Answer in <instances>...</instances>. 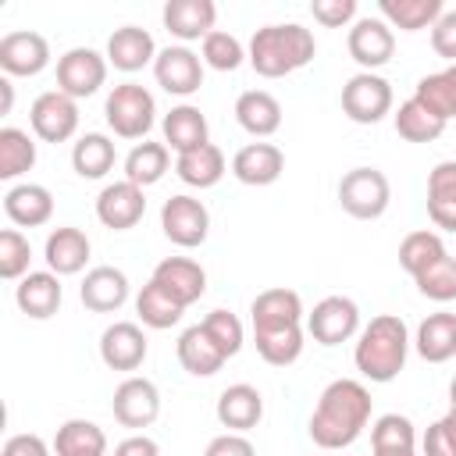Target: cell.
Here are the masks:
<instances>
[{
	"label": "cell",
	"mask_w": 456,
	"mask_h": 456,
	"mask_svg": "<svg viewBox=\"0 0 456 456\" xmlns=\"http://www.w3.org/2000/svg\"><path fill=\"white\" fill-rule=\"evenodd\" d=\"M367 420H370V392H367V385L353 381V378H338L321 392L306 431H310L314 445H321V449H346V445H353L360 438Z\"/></svg>",
	"instance_id": "1"
},
{
	"label": "cell",
	"mask_w": 456,
	"mask_h": 456,
	"mask_svg": "<svg viewBox=\"0 0 456 456\" xmlns=\"http://www.w3.org/2000/svg\"><path fill=\"white\" fill-rule=\"evenodd\" d=\"M203 456H256V449H253V442H249L246 435L224 431V435H217V438L207 442Z\"/></svg>",
	"instance_id": "50"
},
{
	"label": "cell",
	"mask_w": 456,
	"mask_h": 456,
	"mask_svg": "<svg viewBox=\"0 0 456 456\" xmlns=\"http://www.w3.org/2000/svg\"><path fill=\"white\" fill-rule=\"evenodd\" d=\"M146 331L135 321H114L100 335V360L110 370H139L146 360Z\"/></svg>",
	"instance_id": "16"
},
{
	"label": "cell",
	"mask_w": 456,
	"mask_h": 456,
	"mask_svg": "<svg viewBox=\"0 0 456 456\" xmlns=\"http://www.w3.org/2000/svg\"><path fill=\"white\" fill-rule=\"evenodd\" d=\"M135 314H139V321H142L146 328L164 331V328H171V324L182 321L185 306H182L178 299H171V296L150 278V281L139 289V296H135Z\"/></svg>",
	"instance_id": "38"
},
{
	"label": "cell",
	"mask_w": 456,
	"mask_h": 456,
	"mask_svg": "<svg viewBox=\"0 0 456 456\" xmlns=\"http://www.w3.org/2000/svg\"><path fill=\"white\" fill-rule=\"evenodd\" d=\"M306 331L321 346H338L349 342L360 331V306L349 296H324L310 314H306Z\"/></svg>",
	"instance_id": "10"
},
{
	"label": "cell",
	"mask_w": 456,
	"mask_h": 456,
	"mask_svg": "<svg viewBox=\"0 0 456 456\" xmlns=\"http://www.w3.org/2000/svg\"><path fill=\"white\" fill-rule=\"evenodd\" d=\"M420 452H424V456H456V445H452V438L445 435V428H442L438 420L424 431V438H420Z\"/></svg>",
	"instance_id": "52"
},
{
	"label": "cell",
	"mask_w": 456,
	"mask_h": 456,
	"mask_svg": "<svg viewBox=\"0 0 456 456\" xmlns=\"http://www.w3.org/2000/svg\"><path fill=\"white\" fill-rule=\"evenodd\" d=\"M4 214L18 224V228H39L53 217V192L39 182H21L11 185L4 196Z\"/></svg>",
	"instance_id": "25"
},
{
	"label": "cell",
	"mask_w": 456,
	"mask_h": 456,
	"mask_svg": "<svg viewBox=\"0 0 456 456\" xmlns=\"http://www.w3.org/2000/svg\"><path fill=\"white\" fill-rule=\"evenodd\" d=\"M413 96H417L428 110H435L442 121H452V118H456V64L424 75V78L417 82Z\"/></svg>",
	"instance_id": "39"
},
{
	"label": "cell",
	"mask_w": 456,
	"mask_h": 456,
	"mask_svg": "<svg viewBox=\"0 0 456 456\" xmlns=\"http://www.w3.org/2000/svg\"><path fill=\"white\" fill-rule=\"evenodd\" d=\"M78 299L86 310L93 314H114L125 306L128 299V274L121 267H110V264H100L93 271H86L82 285H78Z\"/></svg>",
	"instance_id": "17"
},
{
	"label": "cell",
	"mask_w": 456,
	"mask_h": 456,
	"mask_svg": "<svg viewBox=\"0 0 456 456\" xmlns=\"http://www.w3.org/2000/svg\"><path fill=\"white\" fill-rule=\"evenodd\" d=\"M61 299H64V289H61V278L53 271H28L18 289H14V303L25 317L32 321H46L61 310Z\"/></svg>",
	"instance_id": "21"
},
{
	"label": "cell",
	"mask_w": 456,
	"mask_h": 456,
	"mask_svg": "<svg viewBox=\"0 0 456 456\" xmlns=\"http://www.w3.org/2000/svg\"><path fill=\"white\" fill-rule=\"evenodd\" d=\"M0 93H4V103H0V114H11V103H14V86H11V78H7V75L0 78Z\"/></svg>",
	"instance_id": "54"
},
{
	"label": "cell",
	"mask_w": 456,
	"mask_h": 456,
	"mask_svg": "<svg viewBox=\"0 0 456 456\" xmlns=\"http://www.w3.org/2000/svg\"><path fill=\"white\" fill-rule=\"evenodd\" d=\"M253 342H256V353L264 356V363L289 367L303 353V328L289 324V328H274V331H253Z\"/></svg>",
	"instance_id": "41"
},
{
	"label": "cell",
	"mask_w": 456,
	"mask_h": 456,
	"mask_svg": "<svg viewBox=\"0 0 456 456\" xmlns=\"http://www.w3.org/2000/svg\"><path fill=\"white\" fill-rule=\"evenodd\" d=\"M50 64V43L46 36L32 32V28H18L7 32L0 39V68L4 75H18V78H32Z\"/></svg>",
	"instance_id": "14"
},
{
	"label": "cell",
	"mask_w": 456,
	"mask_h": 456,
	"mask_svg": "<svg viewBox=\"0 0 456 456\" xmlns=\"http://www.w3.org/2000/svg\"><path fill=\"white\" fill-rule=\"evenodd\" d=\"M317 53V39L310 28H303L299 21H285V25H264L253 32L246 61L253 64L256 75L264 78H285L299 68H306Z\"/></svg>",
	"instance_id": "2"
},
{
	"label": "cell",
	"mask_w": 456,
	"mask_h": 456,
	"mask_svg": "<svg viewBox=\"0 0 456 456\" xmlns=\"http://www.w3.org/2000/svg\"><path fill=\"white\" fill-rule=\"evenodd\" d=\"M378 11H381V18H385L392 28H403V32L431 28V25L445 14L442 0H381Z\"/></svg>",
	"instance_id": "36"
},
{
	"label": "cell",
	"mask_w": 456,
	"mask_h": 456,
	"mask_svg": "<svg viewBox=\"0 0 456 456\" xmlns=\"http://www.w3.org/2000/svg\"><path fill=\"white\" fill-rule=\"evenodd\" d=\"M370 449L374 452H417V428L403 413H385L370 428Z\"/></svg>",
	"instance_id": "42"
},
{
	"label": "cell",
	"mask_w": 456,
	"mask_h": 456,
	"mask_svg": "<svg viewBox=\"0 0 456 456\" xmlns=\"http://www.w3.org/2000/svg\"><path fill=\"white\" fill-rule=\"evenodd\" d=\"M53 452L57 456H103L107 452V435H103L100 424H93L86 417H71L57 428Z\"/></svg>",
	"instance_id": "33"
},
{
	"label": "cell",
	"mask_w": 456,
	"mask_h": 456,
	"mask_svg": "<svg viewBox=\"0 0 456 456\" xmlns=\"http://www.w3.org/2000/svg\"><path fill=\"white\" fill-rule=\"evenodd\" d=\"M153 78L171 96H192L203 86V57L189 46H164L153 61Z\"/></svg>",
	"instance_id": "13"
},
{
	"label": "cell",
	"mask_w": 456,
	"mask_h": 456,
	"mask_svg": "<svg viewBox=\"0 0 456 456\" xmlns=\"http://www.w3.org/2000/svg\"><path fill=\"white\" fill-rule=\"evenodd\" d=\"M28 125L43 142H68L78 132V100L61 89H46L28 107Z\"/></svg>",
	"instance_id": "9"
},
{
	"label": "cell",
	"mask_w": 456,
	"mask_h": 456,
	"mask_svg": "<svg viewBox=\"0 0 456 456\" xmlns=\"http://www.w3.org/2000/svg\"><path fill=\"white\" fill-rule=\"evenodd\" d=\"M449 121H442L435 110H428L417 96L403 100L399 110H395V132L406 139V142H435L442 132H445Z\"/></svg>",
	"instance_id": "37"
},
{
	"label": "cell",
	"mask_w": 456,
	"mask_h": 456,
	"mask_svg": "<svg viewBox=\"0 0 456 456\" xmlns=\"http://www.w3.org/2000/svg\"><path fill=\"white\" fill-rule=\"evenodd\" d=\"M107 82V53H96L93 46H71L57 57V89L71 100H86L100 93Z\"/></svg>",
	"instance_id": "7"
},
{
	"label": "cell",
	"mask_w": 456,
	"mask_h": 456,
	"mask_svg": "<svg viewBox=\"0 0 456 456\" xmlns=\"http://www.w3.org/2000/svg\"><path fill=\"white\" fill-rule=\"evenodd\" d=\"M160 128H164V146H171L175 153H189V150L210 142V139H207V135H210V125H207L203 110L192 107V103L171 107V110L164 114Z\"/></svg>",
	"instance_id": "28"
},
{
	"label": "cell",
	"mask_w": 456,
	"mask_h": 456,
	"mask_svg": "<svg viewBox=\"0 0 456 456\" xmlns=\"http://www.w3.org/2000/svg\"><path fill=\"white\" fill-rule=\"evenodd\" d=\"M167 167H171V153H167V146L164 142H135L132 150H128V157H125V178L132 182V185H139V189H146V185H157L164 175H167Z\"/></svg>",
	"instance_id": "35"
},
{
	"label": "cell",
	"mask_w": 456,
	"mask_h": 456,
	"mask_svg": "<svg viewBox=\"0 0 456 456\" xmlns=\"http://www.w3.org/2000/svg\"><path fill=\"white\" fill-rule=\"evenodd\" d=\"M249 321L253 331H274V328H289L303 321V299L299 292L278 285V289H264L253 303H249Z\"/></svg>",
	"instance_id": "24"
},
{
	"label": "cell",
	"mask_w": 456,
	"mask_h": 456,
	"mask_svg": "<svg viewBox=\"0 0 456 456\" xmlns=\"http://www.w3.org/2000/svg\"><path fill=\"white\" fill-rule=\"evenodd\" d=\"M428 217L435 228L456 232V160H442L428 175Z\"/></svg>",
	"instance_id": "30"
},
{
	"label": "cell",
	"mask_w": 456,
	"mask_h": 456,
	"mask_svg": "<svg viewBox=\"0 0 456 456\" xmlns=\"http://www.w3.org/2000/svg\"><path fill=\"white\" fill-rule=\"evenodd\" d=\"M413 346L428 363H445L449 356H456V314L449 310L428 314L417 328Z\"/></svg>",
	"instance_id": "31"
},
{
	"label": "cell",
	"mask_w": 456,
	"mask_h": 456,
	"mask_svg": "<svg viewBox=\"0 0 456 456\" xmlns=\"http://www.w3.org/2000/svg\"><path fill=\"white\" fill-rule=\"evenodd\" d=\"M438 424L445 428V435H449V438H452V445H456V406H452V410H449V413H445Z\"/></svg>",
	"instance_id": "55"
},
{
	"label": "cell",
	"mask_w": 456,
	"mask_h": 456,
	"mask_svg": "<svg viewBox=\"0 0 456 456\" xmlns=\"http://www.w3.org/2000/svg\"><path fill=\"white\" fill-rule=\"evenodd\" d=\"M431 46H435L438 57H445L449 64H456V11H445L431 25Z\"/></svg>",
	"instance_id": "49"
},
{
	"label": "cell",
	"mask_w": 456,
	"mask_h": 456,
	"mask_svg": "<svg viewBox=\"0 0 456 456\" xmlns=\"http://www.w3.org/2000/svg\"><path fill=\"white\" fill-rule=\"evenodd\" d=\"M110 410H114V420L121 428H150L157 417H160V392L150 378H125L118 388H114V399H110Z\"/></svg>",
	"instance_id": "11"
},
{
	"label": "cell",
	"mask_w": 456,
	"mask_h": 456,
	"mask_svg": "<svg viewBox=\"0 0 456 456\" xmlns=\"http://www.w3.org/2000/svg\"><path fill=\"white\" fill-rule=\"evenodd\" d=\"M32 164H36V142H32V135L21 132V128H14V125L0 128V178L4 182H14L25 171H32Z\"/></svg>",
	"instance_id": "40"
},
{
	"label": "cell",
	"mask_w": 456,
	"mask_h": 456,
	"mask_svg": "<svg viewBox=\"0 0 456 456\" xmlns=\"http://www.w3.org/2000/svg\"><path fill=\"white\" fill-rule=\"evenodd\" d=\"M0 456H50V445H46L39 435L21 431V435H11V438L4 442V452H0Z\"/></svg>",
	"instance_id": "51"
},
{
	"label": "cell",
	"mask_w": 456,
	"mask_h": 456,
	"mask_svg": "<svg viewBox=\"0 0 456 456\" xmlns=\"http://www.w3.org/2000/svg\"><path fill=\"white\" fill-rule=\"evenodd\" d=\"M153 281L182 306H192L207 292V271L192 256H164L153 267Z\"/></svg>",
	"instance_id": "18"
},
{
	"label": "cell",
	"mask_w": 456,
	"mask_h": 456,
	"mask_svg": "<svg viewBox=\"0 0 456 456\" xmlns=\"http://www.w3.org/2000/svg\"><path fill=\"white\" fill-rule=\"evenodd\" d=\"M285 171V153L274 142H246L242 150H235L232 157V175L242 185H271L278 182Z\"/></svg>",
	"instance_id": "20"
},
{
	"label": "cell",
	"mask_w": 456,
	"mask_h": 456,
	"mask_svg": "<svg viewBox=\"0 0 456 456\" xmlns=\"http://www.w3.org/2000/svg\"><path fill=\"white\" fill-rule=\"evenodd\" d=\"M338 203L356 221H374L392 203V185L378 167H353L338 182Z\"/></svg>",
	"instance_id": "5"
},
{
	"label": "cell",
	"mask_w": 456,
	"mask_h": 456,
	"mask_svg": "<svg viewBox=\"0 0 456 456\" xmlns=\"http://www.w3.org/2000/svg\"><path fill=\"white\" fill-rule=\"evenodd\" d=\"M28 260H32V246L18 228H4L0 232V278L4 281H21L28 274Z\"/></svg>",
	"instance_id": "45"
},
{
	"label": "cell",
	"mask_w": 456,
	"mask_h": 456,
	"mask_svg": "<svg viewBox=\"0 0 456 456\" xmlns=\"http://www.w3.org/2000/svg\"><path fill=\"white\" fill-rule=\"evenodd\" d=\"M142 214H146V196L128 178L103 185L100 196H96V217H100L103 228L128 232V228H135L142 221Z\"/></svg>",
	"instance_id": "15"
},
{
	"label": "cell",
	"mask_w": 456,
	"mask_h": 456,
	"mask_svg": "<svg viewBox=\"0 0 456 456\" xmlns=\"http://www.w3.org/2000/svg\"><path fill=\"white\" fill-rule=\"evenodd\" d=\"M235 121H239L249 135L267 139V135H274V132L281 128V103H278V96L267 93V89H246V93H239V100H235Z\"/></svg>",
	"instance_id": "27"
},
{
	"label": "cell",
	"mask_w": 456,
	"mask_h": 456,
	"mask_svg": "<svg viewBox=\"0 0 456 456\" xmlns=\"http://www.w3.org/2000/svg\"><path fill=\"white\" fill-rule=\"evenodd\" d=\"M310 14H314V21H321L328 28H342V25L356 21V0H314Z\"/></svg>",
	"instance_id": "48"
},
{
	"label": "cell",
	"mask_w": 456,
	"mask_h": 456,
	"mask_svg": "<svg viewBox=\"0 0 456 456\" xmlns=\"http://www.w3.org/2000/svg\"><path fill=\"white\" fill-rule=\"evenodd\" d=\"M417 292L420 296H428V299H435V303H449V299H456V256H438L431 267H424L417 278Z\"/></svg>",
	"instance_id": "44"
},
{
	"label": "cell",
	"mask_w": 456,
	"mask_h": 456,
	"mask_svg": "<svg viewBox=\"0 0 456 456\" xmlns=\"http://www.w3.org/2000/svg\"><path fill=\"white\" fill-rule=\"evenodd\" d=\"M438 256H445V242L438 232L431 228H420V232H410L403 242H399V264L410 278H417L424 267H431Z\"/></svg>",
	"instance_id": "43"
},
{
	"label": "cell",
	"mask_w": 456,
	"mask_h": 456,
	"mask_svg": "<svg viewBox=\"0 0 456 456\" xmlns=\"http://www.w3.org/2000/svg\"><path fill=\"white\" fill-rule=\"evenodd\" d=\"M346 46H349V57L363 68V71H374V68H385L395 53V32L385 18H356L349 36H346Z\"/></svg>",
	"instance_id": "12"
},
{
	"label": "cell",
	"mask_w": 456,
	"mask_h": 456,
	"mask_svg": "<svg viewBox=\"0 0 456 456\" xmlns=\"http://www.w3.org/2000/svg\"><path fill=\"white\" fill-rule=\"evenodd\" d=\"M103 118L118 139H146V132L157 121V103L153 93L139 82H121L107 93Z\"/></svg>",
	"instance_id": "4"
},
{
	"label": "cell",
	"mask_w": 456,
	"mask_h": 456,
	"mask_svg": "<svg viewBox=\"0 0 456 456\" xmlns=\"http://www.w3.org/2000/svg\"><path fill=\"white\" fill-rule=\"evenodd\" d=\"M392 110V82L374 71H356L342 86V114L356 125H378Z\"/></svg>",
	"instance_id": "6"
},
{
	"label": "cell",
	"mask_w": 456,
	"mask_h": 456,
	"mask_svg": "<svg viewBox=\"0 0 456 456\" xmlns=\"http://www.w3.org/2000/svg\"><path fill=\"white\" fill-rule=\"evenodd\" d=\"M242 61H246V50H242V43L232 32L214 28L203 39V64L207 68H214V71H235Z\"/></svg>",
	"instance_id": "46"
},
{
	"label": "cell",
	"mask_w": 456,
	"mask_h": 456,
	"mask_svg": "<svg viewBox=\"0 0 456 456\" xmlns=\"http://www.w3.org/2000/svg\"><path fill=\"white\" fill-rule=\"evenodd\" d=\"M449 399H452V406H456V378H452V385H449Z\"/></svg>",
	"instance_id": "57"
},
{
	"label": "cell",
	"mask_w": 456,
	"mask_h": 456,
	"mask_svg": "<svg viewBox=\"0 0 456 456\" xmlns=\"http://www.w3.org/2000/svg\"><path fill=\"white\" fill-rule=\"evenodd\" d=\"M160 228H164V235L175 246L196 249L210 235V210L203 207V200L178 192V196L164 200V207H160Z\"/></svg>",
	"instance_id": "8"
},
{
	"label": "cell",
	"mask_w": 456,
	"mask_h": 456,
	"mask_svg": "<svg viewBox=\"0 0 456 456\" xmlns=\"http://www.w3.org/2000/svg\"><path fill=\"white\" fill-rule=\"evenodd\" d=\"M224 353L217 349V342L207 335L203 324H192L178 335V363L192 374V378H210L224 367Z\"/></svg>",
	"instance_id": "29"
},
{
	"label": "cell",
	"mask_w": 456,
	"mask_h": 456,
	"mask_svg": "<svg viewBox=\"0 0 456 456\" xmlns=\"http://www.w3.org/2000/svg\"><path fill=\"white\" fill-rule=\"evenodd\" d=\"M118 153H114V139L103 132H86L75 146H71V167L78 178H103L114 167Z\"/></svg>",
	"instance_id": "34"
},
{
	"label": "cell",
	"mask_w": 456,
	"mask_h": 456,
	"mask_svg": "<svg viewBox=\"0 0 456 456\" xmlns=\"http://www.w3.org/2000/svg\"><path fill=\"white\" fill-rule=\"evenodd\" d=\"M164 28L182 39V43H192V39H207L214 32V18H217V7L210 0H167L164 11Z\"/></svg>",
	"instance_id": "22"
},
{
	"label": "cell",
	"mask_w": 456,
	"mask_h": 456,
	"mask_svg": "<svg viewBox=\"0 0 456 456\" xmlns=\"http://www.w3.org/2000/svg\"><path fill=\"white\" fill-rule=\"evenodd\" d=\"M175 175H178L185 185H192V189H210V185H217V182L224 178V153H221L214 142L196 146V150H189V153H178Z\"/></svg>",
	"instance_id": "32"
},
{
	"label": "cell",
	"mask_w": 456,
	"mask_h": 456,
	"mask_svg": "<svg viewBox=\"0 0 456 456\" xmlns=\"http://www.w3.org/2000/svg\"><path fill=\"white\" fill-rule=\"evenodd\" d=\"M89 253H93L89 235H86L82 228H71V224L53 228V232L46 235V246H43L46 271H53L57 278H64V274H78V271L86 267Z\"/></svg>",
	"instance_id": "23"
},
{
	"label": "cell",
	"mask_w": 456,
	"mask_h": 456,
	"mask_svg": "<svg viewBox=\"0 0 456 456\" xmlns=\"http://www.w3.org/2000/svg\"><path fill=\"white\" fill-rule=\"evenodd\" d=\"M260 417H264V395L253 385L239 381V385H228L217 395V420H221V428L246 435L249 428L260 424Z\"/></svg>",
	"instance_id": "26"
},
{
	"label": "cell",
	"mask_w": 456,
	"mask_h": 456,
	"mask_svg": "<svg viewBox=\"0 0 456 456\" xmlns=\"http://www.w3.org/2000/svg\"><path fill=\"white\" fill-rule=\"evenodd\" d=\"M200 324L207 328V335L217 342V349H221L224 356H235V353L242 349V342H246L242 321H239L232 310H210V314H207Z\"/></svg>",
	"instance_id": "47"
},
{
	"label": "cell",
	"mask_w": 456,
	"mask_h": 456,
	"mask_svg": "<svg viewBox=\"0 0 456 456\" xmlns=\"http://www.w3.org/2000/svg\"><path fill=\"white\" fill-rule=\"evenodd\" d=\"M157 53H160V50H157L153 36H150L146 28H139V25H121V28H114L110 39H107V64H114V68L125 71V75L142 71L146 64L157 61Z\"/></svg>",
	"instance_id": "19"
},
{
	"label": "cell",
	"mask_w": 456,
	"mask_h": 456,
	"mask_svg": "<svg viewBox=\"0 0 456 456\" xmlns=\"http://www.w3.org/2000/svg\"><path fill=\"white\" fill-rule=\"evenodd\" d=\"M406 353H410L406 321L395 317V314H378L360 331L356 349H353V363L367 381L385 385V381L399 378V370L406 367Z\"/></svg>",
	"instance_id": "3"
},
{
	"label": "cell",
	"mask_w": 456,
	"mask_h": 456,
	"mask_svg": "<svg viewBox=\"0 0 456 456\" xmlns=\"http://www.w3.org/2000/svg\"><path fill=\"white\" fill-rule=\"evenodd\" d=\"M114 456H160V445L150 435H128L114 445Z\"/></svg>",
	"instance_id": "53"
},
{
	"label": "cell",
	"mask_w": 456,
	"mask_h": 456,
	"mask_svg": "<svg viewBox=\"0 0 456 456\" xmlns=\"http://www.w3.org/2000/svg\"><path fill=\"white\" fill-rule=\"evenodd\" d=\"M374 456H417V452H374Z\"/></svg>",
	"instance_id": "56"
}]
</instances>
